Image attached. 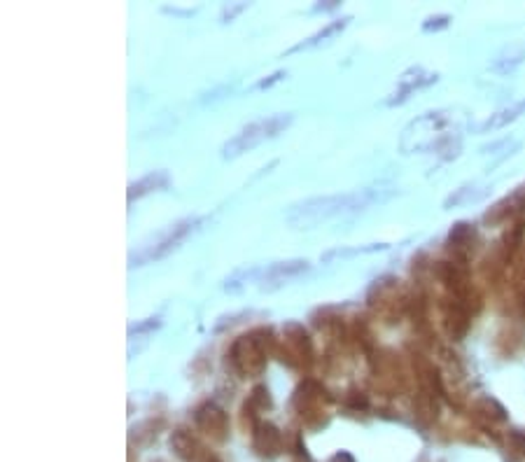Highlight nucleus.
<instances>
[{
  "label": "nucleus",
  "instance_id": "nucleus-1",
  "mask_svg": "<svg viewBox=\"0 0 525 462\" xmlns=\"http://www.w3.org/2000/svg\"><path fill=\"white\" fill-rule=\"evenodd\" d=\"M390 194L392 192H385V189L381 187H367V189H355V192H343V194L313 196V199L294 203L287 211V222L292 229H313V227L323 224V222L348 218V215H357L367 211L374 203L385 201Z\"/></svg>",
  "mask_w": 525,
  "mask_h": 462
},
{
  "label": "nucleus",
  "instance_id": "nucleus-2",
  "mask_svg": "<svg viewBox=\"0 0 525 462\" xmlns=\"http://www.w3.org/2000/svg\"><path fill=\"white\" fill-rule=\"evenodd\" d=\"M460 126L453 110H437L425 113L413 119L401 131L399 150L404 154L413 152H435L443 162L455 159L460 154Z\"/></svg>",
  "mask_w": 525,
  "mask_h": 462
},
{
  "label": "nucleus",
  "instance_id": "nucleus-3",
  "mask_svg": "<svg viewBox=\"0 0 525 462\" xmlns=\"http://www.w3.org/2000/svg\"><path fill=\"white\" fill-rule=\"evenodd\" d=\"M203 222H206V218L194 215V218H184V220L173 222V224H169V227H164L162 231H157L154 236H150L138 250H133L131 255H128V267L131 269L145 267V264L159 262V260H164V257L173 255V252L180 248L189 236H194V233L201 229Z\"/></svg>",
  "mask_w": 525,
  "mask_h": 462
},
{
  "label": "nucleus",
  "instance_id": "nucleus-4",
  "mask_svg": "<svg viewBox=\"0 0 525 462\" xmlns=\"http://www.w3.org/2000/svg\"><path fill=\"white\" fill-rule=\"evenodd\" d=\"M292 122H294L292 113H276V115L262 117V119H257V122H252V124L243 126L236 135H233V138L227 140V143L222 145V157L236 159V157H240V154L255 150L257 145L267 143V140H274L283 131H287Z\"/></svg>",
  "mask_w": 525,
  "mask_h": 462
},
{
  "label": "nucleus",
  "instance_id": "nucleus-5",
  "mask_svg": "<svg viewBox=\"0 0 525 462\" xmlns=\"http://www.w3.org/2000/svg\"><path fill=\"white\" fill-rule=\"evenodd\" d=\"M311 271V264L306 260H283V262H271L262 267L257 287L259 292H276V289L289 285L292 280L301 278Z\"/></svg>",
  "mask_w": 525,
  "mask_h": 462
},
{
  "label": "nucleus",
  "instance_id": "nucleus-6",
  "mask_svg": "<svg viewBox=\"0 0 525 462\" xmlns=\"http://www.w3.org/2000/svg\"><path fill=\"white\" fill-rule=\"evenodd\" d=\"M437 79H439L437 73H430V70H425V68H420V66L409 68V70H404L397 77V84H394V89L390 91V96L385 98V106H390V108L401 106V103L409 101L416 91L432 87Z\"/></svg>",
  "mask_w": 525,
  "mask_h": 462
},
{
  "label": "nucleus",
  "instance_id": "nucleus-7",
  "mask_svg": "<svg viewBox=\"0 0 525 462\" xmlns=\"http://www.w3.org/2000/svg\"><path fill=\"white\" fill-rule=\"evenodd\" d=\"M173 182V177L169 171H150L147 175H143L140 180H135L128 184V203H133L135 199H143V196L152 192H164L169 189Z\"/></svg>",
  "mask_w": 525,
  "mask_h": 462
},
{
  "label": "nucleus",
  "instance_id": "nucleus-8",
  "mask_svg": "<svg viewBox=\"0 0 525 462\" xmlns=\"http://www.w3.org/2000/svg\"><path fill=\"white\" fill-rule=\"evenodd\" d=\"M350 21H353V17H341V19L330 21L325 28H320L318 33H313L311 38H306V40L296 42L294 47H289V49H287V54H294V52H301V49H313V47L325 45V42H330L332 38H334V35L343 33V30L348 28V23H350Z\"/></svg>",
  "mask_w": 525,
  "mask_h": 462
},
{
  "label": "nucleus",
  "instance_id": "nucleus-9",
  "mask_svg": "<svg viewBox=\"0 0 525 462\" xmlns=\"http://www.w3.org/2000/svg\"><path fill=\"white\" fill-rule=\"evenodd\" d=\"M238 343L245 348V357H240V360H233V362H236V367L243 374H262L264 365H267V357H264L262 346H259L257 338L255 336H243Z\"/></svg>",
  "mask_w": 525,
  "mask_h": 462
},
{
  "label": "nucleus",
  "instance_id": "nucleus-10",
  "mask_svg": "<svg viewBox=\"0 0 525 462\" xmlns=\"http://www.w3.org/2000/svg\"><path fill=\"white\" fill-rule=\"evenodd\" d=\"M523 61H525V45L523 42H511V45H506L502 52L493 59L490 68L495 73H499V75H509V73H514L516 68L523 64Z\"/></svg>",
  "mask_w": 525,
  "mask_h": 462
},
{
  "label": "nucleus",
  "instance_id": "nucleus-11",
  "mask_svg": "<svg viewBox=\"0 0 525 462\" xmlns=\"http://www.w3.org/2000/svg\"><path fill=\"white\" fill-rule=\"evenodd\" d=\"M525 115V101H516L511 103V106H504L499 108L497 113H493L488 119L481 124V131H497V128H504L506 124H511V122L521 119V117Z\"/></svg>",
  "mask_w": 525,
  "mask_h": 462
},
{
  "label": "nucleus",
  "instance_id": "nucleus-12",
  "mask_svg": "<svg viewBox=\"0 0 525 462\" xmlns=\"http://www.w3.org/2000/svg\"><path fill=\"white\" fill-rule=\"evenodd\" d=\"M259 273H262V267H255V264H252V267H240L225 280V285L222 287H225V292H231V294L243 292L248 285L259 280Z\"/></svg>",
  "mask_w": 525,
  "mask_h": 462
},
{
  "label": "nucleus",
  "instance_id": "nucleus-13",
  "mask_svg": "<svg viewBox=\"0 0 525 462\" xmlns=\"http://www.w3.org/2000/svg\"><path fill=\"white\" fill-rule=\"evenodd\" d=\"M486 192H488V189L481 187V184H477V182L462 184V187H458L453 194L448 196L446 201H443V208H446V211H450V208H455V206H465V203L479 201V199H484Z\"/></svg>",
  "mask_w": 525,
  "mask_h": 462
},
{
  "label": "nucleus",
  "instance_id": "nucleus-14",
  "mask_svg": "<svg viewBox=\"0 0 525 462\" xmlns=\"http://www.w3.org/2000/svg\"><path fill=\"white\" fill-rule=\"evenodd\" d=\"M388 243H372V245H357V248H336L330 250L323 255V262H332V260H348V257H357V255H369V252L376 250H385Z\"/></svg>",
  "mask_w": 525,
  "mask_h": 462
},
{
  "label": "nucleus",
  "instance_id": "nucleus-15",
  "mask_svg": "<svg viewBox=\"0 0 525 462\" xmlns=\"http://www.w3.org/2000/svg\"><path fill=\"white\" fill-rule=\"evenodd\" d=\"M162 318H147V320H143V323H135V325H131L128 327V338H140V336H150V334H154L159 327H162Z\"/></svg>",
  "mask_w": 525,
  "mask_h": 462
},
{
  "label": "nucleus",
  "instance_id": "nucleus-16",
  "mask_svg": "<svg viewBox=\"0 0 525 462\" xmlns=\"http://www.w3.org/2000/svg\"><path fill=\"white\" fill-rule=\"evenodd\" d=\"M248 8H250V3H229V5H225V8H222V15H220L222 23H231L240 15V12H245Z\"/></svg>",
  "mask_w": 525,
  "mask_h": 462
},
{
  "label": "nucleus",
  "instance_id": "nucleus-17",
  "mask_svg": "<svg viewBox=\"0 0 525 462\" xmlns=\"http://www.w3.org/2000/svg\"><path fill=\"white\" fill-rule=\"evenodd\" d=\"M450 23V17L448 15H437V17H428L423 23V30L425 33H437V30H443L448 28Z\"/></svg>",
  "mask_w": 525,
  "mask_h": 462
},
{
  "label": "nucleus",
  "instance_id": "nucleus-18",
  "mask_svg": "<svg viewBox=\"0 0 525 462\" xmlns=\"http://www.w3.org/2000/svg\"><path fill=\"white\" fill-rule=\"evenodd\" d=\"M287 77V70H278V73H274V75H269V77H264V79H259V82L252 87V91H262V89H271L274 84H278L280 79H285Z\"/></svg>",
  "mask_w": 525,
  "mask_h": 462
},
{
  "label": "nucleus",
  "instance_id": "nucleus-19",
  "mask_svg": "<svg viewBox=\"0 0 525 462\" xmlns=\"http://www.w3.org/2000/svg\"><path fill=\"white\" fill-rule=\"evenodd\" d=\"M338 0H330V3H318V5H313V12H330V10H336L338 8Z\"/></svg>",
  "mask_w": 525,
  "mask_h": 462
},
{
  "label": "nucleus",
  "instance_id": "nucleus-20",
  "mask_svg": "<svg viewBox=\"0 0 525 462\" xmlns=\"http://www.w3.org/2000/svg\"><path fill=\"white\" fill-rule=\"evenodd\" d=\"M166 15H175V17H191L196 10H180V8H164Z\"/></svg>",
  "mask_w": 525,
  "mask_h": 462
}]
</instances>
